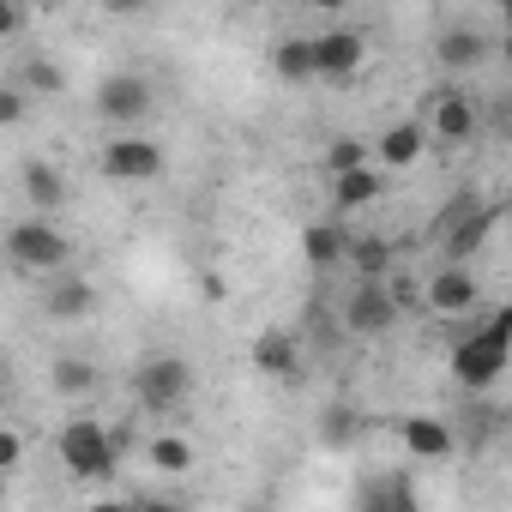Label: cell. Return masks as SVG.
Here are the masks:
<instances>
[{
    "mask_svg": "<svg viewBox=\"0 0 512 512\" xmlns=\"http://www.w3.org/2000/svg\"><path fill=\"white\" fill-rule=\"evenodd\" d=\"M506 368H512V302L494 308V314L452 350V380H458L464 392H488Z\"/></svg>",
    "mask_w": 512,
    "mask_h": 512,
    "instance_id": "cell-1",
    "label": "cell"
},
{
    "mask_svg": "<svg viewBox=\"0 0 512 512\" xmlns=\"http://www.w3.org/2000/svg\"><path fill=\"white\" fill-rule=\"evenodd\" d=\"M7 260L25 278H49V272H67L73 266V241L61 235V223L49 211H31L25 223L7 229Z\"/></svg>",
    "mask_w": 512,
    "mask_h": 512,
    "instance_id": "cell-2",
    "label": "cell"
},
{
    "mask_svg": "<svg viewBox=\"0 0 512 512\" xmlns=\"http://www.w3.org/2000/svg\"><path fill=\"white\" fill-rule=\"evenodd\" d=\"M55 452H61L67 476H79V482H109L115 464H121V440H115L97 416H73V422L55 434Z\"/></svg>",
    "mask_w": 512,
    "mask_h": 512,
    "instance_id": "cell-3",
    "label": "cell"
},
{
    "mask_svg": "<svg viewBox=\"0 0 512 512\" xmlns=\"http://www.w3.org/2000/svg\"><path fill=\"white\" fill-rule=\"evenodd\" d=\"M133 398H139L145 416H175V410L193 398V362L175 356V350L145 356V362L133 368Z\"/></svg>",
    "mask_w": 512,
    "mask_h": 512,
    "instance_id": "cell-4",
    "label": "cell"
},
{
    "mask_svg": "<svg viewBox=\"0 0 512 512\" xmlns=\"http://www.w3.org/2000/svg\"><path fill=\"white\" fill-rule=\"evenodd\" d=\"M97 169H103V181H115V187H151V181H163L169 157H163V145L145 139V133H115V139L103 145Z\"/></svg>",
    "mask_w": 512,
    "mask_h": 512,
    "instance_id": "cell-5",
    "label": "cell"
},
{
    "mask_svg": "<svg viewBox=\"0 0 512 512\" xmlns=\"http://www.w3.org/2000/svg\"><path fill=\"white\" fill-rule=\"evenodd\" d=\"M151 109H157V91H151V79H145V73H109V79L97 85V121H103V127H115V133L145 127V121H151Z\"/></svg>",
    "mask_w": 512,
    "mask_h": 512,
    "instance_id": "cell-6",
    "label": "cell"
},
{
    "mask_svg": "<svg viewBox=\"0 0 512 512\" xmlns=\"http://www.w3.org/2000/svg\"><path fill=\"white\" fill-rule=\"evenodd\" d=\"M344 326L356 338H386L398 326V290L386 278H356V290L344 302Z\"/></svg>",
    "mask_w": 512,
    "mask_h": 512,
    "instance_id": "cell-7",
    "label": "cell"
},
{
    "mask_svg": "<svg viewBox=\"0 0 512 512\" xmlns=\"http://www.w3.org/2000/svg\"><path fill=\"white\" fill-rule=\"evenodd\" d=\"M314 55H320V85H356V73L368 67V37L356 25H332L314 37Z\"/></svg>",
    "mask_w": 512,
    "mask_h": 512,
    "instance_id": "cell-8",
    "label": "cell"
},
{
    "mask_svg": "<svg viewBox=\"0 0 512 512\" xmlns=\"http://www.w3.org/2000/svg\"><path fill=\"white\" fill-rule=\"evenodd\" d=\"M97 284H85L79 272H49L43 278V320H55V326H79V320H91L97 314Z\"/></svg>",
    "mask_w": 512,
    "mask_h": 512,
    "instance_id": "cell-9",
    "label": "cell"
},
{
    "mask_svg": "<svg viewBox=\"0 0 512 512\" xmlns=\"http://www.w3.org/2000/svg\"><path fill=\"white\" fill-rule=\"evenodd\" d=\"M488 55H494V43H488V31H476V25H446V31L434 37V67H446V73H482Z\"/></svg>",
    "mask_w": 512,
    "mask_h": 512,
    "instance_id": "cell-10",
    "label": "cell"
},
{
    "mask_svg": "<svg viewBox=\"0 0 512 512\" xmlns=\"http://www.w3.org/2000/svg\"><path fill=\"white\" fill-rule=\"evenodd\" d=\"M247 362H253V374H266V380H296L302 374V344H296L290 326H266L260 338H253Z\"/></svg>",
    "mask_w": 512,
    "mask_h": 512,
    "instance_id": "cell-11",
    "label": "cell"
},
{
    "mask_svg": "<svg viewBox=\"0 0 512 512\" xmlns=\"http://www.w3.org/2000/svg\"><path fill=\"white\" fill-rule=\"evenodd\" d=\"M398 440H404V452H410L416 464H446V458L458 452V434H452L446 416H404V422H398Z\"/></svg>",
    "mask_w": 512,
    "mask_h": 512,
    "instance_id": "cell-12",
    "label": "cell"
},
{
    "mask_svg": "<svg viewBox=\"0 0 512 512\" xmlns=\"http://www.w3.org/2000/svg\"><path fill=\"white\" fill-rule=\"evenodd\" d=\"M350 247H356V235H350L338 217H314V223H302V260H308L314 272L350 266Z\"/></svg>",
    "mask_w": 512,
    "mask_h": 512,
    "instance_id": "cell-13",
    "label": "cell"
},
{
    "mask_svg": "<svg viewBox=\"0 0 512 512\" xmlns=\"http://www.w3.org/2000/svg\"><path fill=\"white\" fill-rule=\"evenodd\" d=\"M476 127H482V109H476L464 91H440V97L428 103V133H434L440 145H464V139H476Z\"/></svg>",
    "mask_w": 512,
    "mask_h": 512,
    "instance_id": "cell-14",
    "label": "cell"
},
{
    "mask_svg": "<svg viewBox=\"0 0 512 512\" xmlns=\"http://www.w3.org/2000/svg\"><path fill=\"white\" fill-rule=\"evenodd\" d=\"M494 223H500V205H470L446 235H440V247H446V260H458V266H470L476 253L488 247V235H494Z\"/></svg>",
    "mask_w": 512,
    "mask_h": 512,
    "instance_id": "cell-15",
    "label": "cell"
},
{
    "mask_svg": "<svg viewBox=\"0 0 512 512\" xmlns=\"http://www.w3.org/2000/svg\"><path fill=\"white\" fill-rule=\"evenodd\" d=\"M476 302H482V290H476L470 266L446 260V266H440V272L428 278V308H434V314H446V320H452V314H470Z\"/></svg>",
    "mask_w": 512,
    "mask_h": 512,
    "instance_id": "cell-16",
    "label": "cell"
},
{
    "mask_svg": "<svg viewBox=\"0 0 512 512\" xmlns=\"http://www.w3.org/2000/svg\"><path fill=\"white\" fill-rule=\"evenodd\" d=\"M380 193H386V169H380V163H356V169H338V175H332V205H338V217L368 211Z\"/></svg>",
    "mask_w": 512,
    "mask_h": 512,
    "instance_id": "cell-17",
    "label": "cell"
},
{
    "mask_svg": "<svg viewBox=\"0 0 512 512\" xmlns=\"http://www.w3.org/2000/svg\"><path fill=\"white\" fill-rule=\"evenodd\" d=\"M422 145H428V121H392V127L380 133L374 157H380V169H410V163L422 157Z\"/></svg>",
    "mask_w": 512,
    "mask_h": 512,
    "instance_id": "cell-18",
    "label": "cell"
},
{
    "mask_svg": "<svg viewBox=\"0 0 512 512\" xmlns=\"http://www.w3.org/2000/svg\"><path fill=\"white\" fill-rule=\"evenodd\" d=\"M272 73L284 85H320V55H314V37H284L272 49Z\"/></svg>",
    "mask_w": 512,
    "mask_h": 512,
    "instance_id": "cell-19",
    "label": "cell"
},
{
    "mask_svg": "<svg viewBox=\"0 0 512 512\" xmlns=\"http://www.w3.org/2000/svg\"><path fill=\"white\" fill-rule=\"evenodd\" d=\"M25 199H31V211H61L67 205V175L55 169V163H25Z\"/></svg>",
    "mask_w": 512,
    "mask_h": 512,
    "instance_id": "cell-20",
    "label": "cell"
},
{
    "mask_svg": "<svg viewBox=\"0 0 512 512\" xmlns=\"http://www.w3.org/2000/svg\"><path fill=\"white\" fill-rule=\"evenodd\" d=\"M193 458H199V452H193V440H187V434H157V440L145 446V464H151V470H163V476H187V470H193Z\"/></svg>",
    "mask_w": 512,
    "mask_h": 512,
    "instance_id": "cell-21",
    "label": "cell"
},
{
    "mask_svg": "<svg viewBox=\"0 0 512 512\" xmlns=\"http://www.w3.org/2000/svg\"><path fill=\"white\" fill-rule=\"evenodd\" d=\"M49 380H55V392H67V398H85V392H97V386H103L97 362H85V356H61Z\"/></svg>",
    "mask_w": 512,
    "mask_h": 512,
    "instance_id": "cell-22",
    "label": "cell"
},
{
    "mask_svg": "<svg viewBox=\"0 0 512 512\" xmlns=\"http://www.w3.org/2000/svg\"><path fill=\"white\" fill-rule=\"evenodd\" d=\"M386 266H392V241H386V235H356L350 272H356V278H386Z\"/></svg>",
    "mask_w": 512,
    "mask_h": 512,
    "instance_id": "cell-23",
    "label": "cell"
},
{
    "mask_svg": "<svg viewBox=\"0 0 512 512\" xmlns=\"http://www.w3.org/2000/svg\"><path fill=\"white\" fill-rule=\"evenodd\" d=\"M356 434H362V416H356L350 404H332V410L320 416V446H326V452H344V446H356Z\"/></svg>",
    "mask_w": 512,
    "mask_h": 512,
    "instance_id": "cell-24",
    "label": "cell"
},
{
    "mask_svg": "<svg viewBox=\"0 0 512 512\" xmlns=\"http://www.w3.org/2000/svg\"><path fill=\"white\" fill-rule=\"evenodd\" d=\"M19 79H25L31 91H49V97H61V91H67V73H61L55 61H25V67H19Z\"/></svg>",
    "mask_w": 512,
    "mask_h": 512,
    "instance_id": "cell-25",
    "label": "cell"
},
{
    "mask_svg": "<svg viewBox=\"0 0 512 512\" xmlns=\"http://www.w3.org/2000/svg\"><path fill=\"white\" fill-rule=\"evenodd\" d=\"M19 121H25V79H13L0 91V127H19Z\"/></svg>",
    "mask_w": 512,
    "mask_h": 512,
    "instance_id": "cell-26",
    "label": "cell"
},
{
    "mask_svg": "<svg viewBox=\"0 0 512 512\" xmlns=\"http://www.w3.org/2000/svg\"><path fill=\"white\" fill-rule=\"evenodd\" d=\"M356 163H368V151H362L356 139H332V151H326V169L338 175V169H356Z\"/></svg>",
    "mask_w": 512,
    "mask_h": 512,
    "instance_id": "cell-27",
    "label": "cell"
},
{
    "mask_svg": "<svg viewBox=\"0 0 512 512\" xmlns=\"http://www.w3.org/2000/svg\"><path fill=\"white\" fill-rule=\"evenodd\" d=\"M19 458H25V440H19V428H0V470H19Z\"/></svg>",
    "mask_w": 512,
    "mask_h": 512,
    "instance_id": "cell-28",
    "label": "cell"
},
{
    "mask_svg": "<svg viewBox=\"0 0 512 512\" xmlns=\"http://www.w3.org/2000/svg\"><path fill=\"white\" fill-rule=\"evenodd\" d=\"M103 13H115V19H139V13H151L157 0H97Z\"/></svg>",
    "mask_w": 512,
    "mask_h": 512,
    "instance_id": "cell-29",
    "label": "cell"
},
{
    "mask_svg": "<svg viewBox=\"0 0 512 512\" xmlns=\"http://www.w3.org/2000/svg\"><path fill=\"white\" fill-rule=\"evenodd\" d=\"M482 121H488V127H494V133L506 139V133H512V97H500V103H488V115H482Z\"/></svg>",
    "mask_w": 512,
    "mask_h": 512,
    "instance_id": "cell-30",
    "label": "cell"
},
{
    "mask_svg": "<svg viewBox=\"0 0 512 512\" xmlns=\"http://www.w3.org/2000/svg\"><path fill=\"white\" fill-rule=\"evenodd\" d=\"M0 31H25V0H0Z\"/></svg>",
    "mask_w": 512,
    "mask_h": 512,
    "instance_id": "cell-31",
    "label": "cell"
},
{
    "mask_svg": "<svg viewBox=\"0 0 512 512\" xmlns=\"http://www.w3.org/2000/svg\"><path fill=\"white\" fill-rule=\"evenodd\" d=\"M308 7H314V13H344L350 0H308Z\"/></svg>",
    "mask_w": 512,
    "mask_h": 512,
    "instance_id": "cell-32",
    "label": "cell"
},
{
    "mask_svg": "<svg viewBox=\"0 0 512 512\" xmlns=\"http://www.w3.org/2000/svg\"><path fill=\"white\" fill-rule=\"evenodd\" d=\"M500 61L512 67V25H500Z\"/></svg>",
    "mask_w": 512,
    "mask_h": 512,
    "instance_id": "cell-33",
    "label": "cell"
},
{
    "mask_svg": "<svg viewBox=\"0 0 512 512\" xmlns=\"http://www.w3.org/2000/svg\"><path fill=\"white\" fill-rule=\"evenodd\" d=\"M500 25H512V0H500Z\"/></svg>",
    "mask_w": 512,
    "mask_h": 512,
    "instance_id": "cell-34",
    "label": "cell"
},
{
    "mask_svg": "<svg viewBox=\"0 0 512 512\" xmlns=\"http://www.w3.org/2000/svg\"><path fill=\"white\" fill-rule=\"evenodd\" d=\"M241 7H266V0H241Z\"/></svg>",
    "mask_w": 512,
    "mask_h": 512,
    "instance_id": "cell-35",
    "label": "cell"
}]
</instances>
